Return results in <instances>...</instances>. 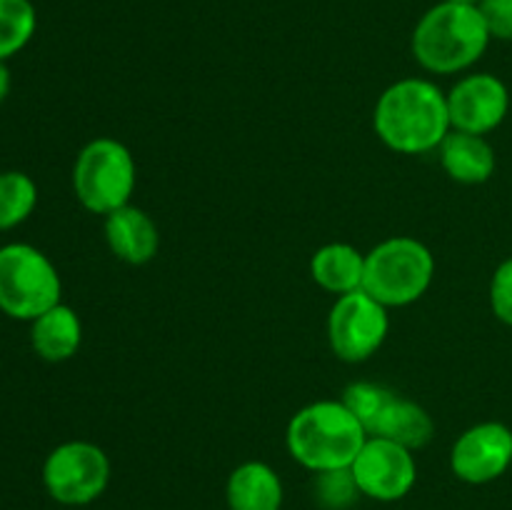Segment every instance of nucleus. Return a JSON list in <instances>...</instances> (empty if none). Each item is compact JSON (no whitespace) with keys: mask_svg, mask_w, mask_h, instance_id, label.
I'll use <instances>...</instances> for the list:
<instances>
[{"mask_svg":"<svg viewBox=\"0 0 512 510\" xmlns=\"http://www.w3.org/2000/svg\"><path fill=\"white\" fill-rule=\"evenodd\" d=\"M373 128L385 148L395 153H433L453 130L448 93L428 78L395 80L375 103Z\"/></svg>","mask_w":512,"mask_h":510,"instance_id":"nucleus-1","label":"nucleus"},{"mask_svg":"<svg viewBox=\"0 0 512 510\" xmlns=\"http://www.w3.org/2000/svg\"><path fill=\"white\" fill-rule=\"evenodd\" d=\"M490 30L478 5L440 0L425 10L410 38L415 63L433 75H455L473 68L490 45Z\"/></svg>","mask_w":512,"mask_h":510,"instance_id":"nucleus-2","label":"nucleus"},{"mask_svg":"<svg viewBox=\"0 0 512 510\" xmlns=\"http://www.w3.org/2000/svg\"><path fill=\"white\" fill-rule=\"evenodd\" d=\"M368 440L365 425L343 400H315L290 418L285 448L310 473L350 468Z\"/></svg>","mask_w":512,"mask_h":510,"instance_id":"nucleus-3","label":"nucleus"},{"mask_svg":"<svg viewBox=\"0 0 512 510\" xmlns=\"http://www.w3.org/2000/svg\"><path fill=\"white\" fill-rule=\"evenodd\" d=\"M433 278V250L410 235H393L365 253L363 290L388 310L418 303L433 285Z\"/></svg>","mask_w":512,"mask_h":510,"instance_id":"nucleus-4","label":"nucleus"},{"mask_svg":"<svg viewBox=\"0 0 512 510\" xmlns=\"http://www.w3.org/2000/svg\"><path fill=\"white\" fill-rule=\"evenodd\" d=\"M138 185V165L128 145L95 138L83 145L73 165V193L85 210L110 215L130 203Z\"/></svg>","mask_w":512,"mask_h":510,"instance_id":"nucleus-5","label":"nucleus"},{"mask_svg":"<svg viewBox=\"0 0 512 510\" xmlns=\"http://www.w3.org/2000/svg\"><path fill=\"white\" fill-rule=\"evenodd\" d=\"M63 280L53 260L28 243L0 245V313L33 323L63 303Z\"/></svg>","mask_w":512,"mask_h":510,"instance_id":"nucleus-6","label":"nucleus"},{"mask_svg":"<svg viewBox=\"0 0 512 510\" xmlns=\"http://www.w3.org/2000/svg\"><path fill=\"white\" fill-rule=\"evenodd\" d=\"M110 458L90 440H65L43 463V485L50 498L68 508L90 505L108 490Z\"/></svg>","mask_w":512,"mask_h":510,"instance_id":"nucleus-7","label":"nucleus"},{"mask_svg":"<svg viewBox=\"0 0 512 510\" xmlns=\"http://www.w3.org/2000/svg\"><path fill=\"white\" fill-rule=\"evenodd\" d=\"M388 333V308L363 288L335 298L328 313V345L340 360L365 363L383 348Z\"/></svg>","mask_w":512,"mask_h":510,"instance_id":"nucleus-8","label":"nucleus"},{"mask_svg":"<svg viewBox=\"0 0 512 510\" xmlns=\"http://www.w3.org/2000/svg\"><path fill=\"white\" fill-rule=\"evenodd\" d=\"M350 473L363 498L395 503L403 500L418 483V460L413 450L388 438L368 435L358 458L350 465Z\"/></svg>","mask_w":512,"mask_h":510,"instance_id":"nucleus-9","label":"nucleus"},{"mask_svg":"<svg viewBox=\"0 0 512 510\" xmlns=\"http://www.w3.org/2000/svg\"><path fill=\"white\" fill-rule=\"evenodd\" d=\"M512 465V430L498 420L473 425L450 448V470L468 485H488Z\"/></svg>","mask_w":512,"mask_h":510,"instance_id":"nucleus-10","label":"nucleus"},{"mask_svg":"<svg viewBox=\"0 0 512 510\" xmlns=\"http://www.w3.org/2000/svg\"><path fill=\"white\" fill-rule=\"evenodd\" d=\"M448 110L453 130L475 135L493 133L508 118V85L493 73L463 75L448 90Z\"/></svg>","mask_w":512,"mask_h":510,"instance_id":"nucleus-11","label":"nucleus"},{"mask_svg":"<svg viewBox=\"0 0 512 510\" xmlns=\"http://www.w3.org/2000/svg\"><path fill=\"white\" fill-rule=\"evenodd\" d=\"M105 243L110 253L128 265H148L160 250V230L138 205L128 203L105 215Z\"/></svg>","mask_w":512,"mask_h":510,"instance_id":"nucleus-12","label":"nucleus"},{"mask_svg":"<svg viewBox=\"0 0 512 510\" xmlns=\"http://www.w3.org/2000/svg\"><path fill=\"white\" fill-rule=\"evenodd\" d=\"M438 160L443 165L445 175L460 185H483L493 178L495 158L493 145L485 135L463 133V130H450L448 138L440 143Z\"/></svg>","mask_w":512,"mask_h":510,"instance_id":"nucleus-13","label":"nucleus"},{"mask_svg":"<svg viewBox=\"0 0 512 510\" xmlns=\"http://www.w3.org/2000/svg\"><path fill=\"white\" fill-rule=\"evenodd\" d=\"M283 498V480L263 460L240 463L225 483L228 510H283Z\"/></svg>","mask_w":512,"mask_h":510,"instance_id":"nucleus-14","label":"nucleus"},{"mask_svg":"<svg viewBox=\"0 0 512 510\" xmlns=\"http://www.w3.org/2000/svg\"><path fill=\"white\" fill-rule=\"evenodd\" d=\"M83 343V323L70 305L58 303L30 323V345L45 363H65Z\"/></svg>","mask_w":512,"mask_h":510,"instance_id":"nucleus-15","label":"nucleus"},{"mask_svg":"<svg viewBox=\"0 0 512 510\" xmlns=\"http://www.w3.org/2000/svg\"><path fill=\"white\" fill-rule=\"evenodd\" d=\"M368 435L388 438L415 453V450L425 448L433 440L435 420L420 403L393 393L385 408L380 410L378 418H375V423L370 425Z\"/></svg>","mask_w":512,"mask_h":510,"instance_id":"nucleus-16","label":"nucleus"},{"mask_svg":"<svg viewBox=\"0 0 512 510\" xmlns=\"http://www.w3.org/2000/svg\"><path fill=\"white\" fill-rule=\"evenodd\" d=\"M310 275L335 298L363 288L365 253L350 243H328L310 258Z\"/></svg>","mask_w":512,"mask_h":510,"instance_id":"nucleus-17","label":"nucleus"},{"mask_svg":"<svg viewBox=\"0 0 512 510\" xmlns=\"http://www.w3.org/2000/svg\"><path fill=\"white\" fill-rule=\"evenodd\" d=\"M38 205V185L23 170L0 173V233L23 225Z\"/></svg>","mask_w":512,"mask_h":510,"instance_id":"nucleus-18","label":"nucleus"},{"mask_svg":"<svg viewBox=\"0 0 512 510\" xmlns=\"http://www.w3.org/2000/svg\"><path fill=\"white\" fill-rule=\"evenodd\" d=\"M38 30V10L30 0H0V60L8 63Z\"/></svg>","mask_w":512,"mask_h":510,"instance_id":"nucleus-19","label":"nucleus"},{"mask_svg":"<svg viewBox=\"0 0 512 510\" xmlns=\"http://www.w3.org/2000/svg\"><path fill=\"white\" fill-rule=\"evenodd\" d=\"M313 500L323 510H348L363 498L350 468L313 473Z\"/></svg>","mask_w":512,"mask_h":510,"instance_id":"nucleus-20","label":"nucleus"},{"mask_svg":"<svg viewBox=\"0 0 512 510\" xmlns=\"http://www.w3.org/2000/svg\"><path fill=\"white\" fill-rule=\"evenodd\" d=\"M393 395V390L385 388V385L368 383V380H355L348 388L343 390V403L348 405L350 413L365 425V430H370V425L375 423V418L380 415V410L385 408L388 398Z\"/></svg>","mask_w":512,"mask_h":510,"instance_id":"nucleus-21","label":"nucleus"},{"mask_svg":"<svg viewBox=\"0 0 512 510\" xmlns=\"http://www.w3.org/2000/svg\"><path fill=\"white\" fill-rule=\"evenodd\" d=\"M488 298L495 318L512 328V258L503 260L495 268L493 278H490Z\"/></svg>","mask_w":512,"mask_h":510,"instance_id":"nucleus-22","label":"nucleus"},{"mask_svg":"<svg viewBox=\"0 0 512 510\" xmlns=\"http://www.w3.org/2000/svg\"><path fill=\"white\" fill-rule=\"evenodd\" d=\"M480 13L490 30V38L512 43V0H480Z\"/></svg>","mask_w":512,"mask_h":510,"instance_id":"nucleus-23","label":"nucleus"},{"mask_svg":"<svg viewBox=\"0 0 512 510\" xmlns=\"http://www.w3.org/2000/svg\"><path fill=\"white\" fill-rule=\"evenodd\" d=\"M10 85H13V78H10V68L5 60H0V105L5 103V98L10 95Z\"/></svg>","mask_w":512,"mask_h":510,"instance_id":"nucleus-24","label":"nucleus"},{"mask_svg":"<svg viewBox=\"0 0 512 510\" xmlns=\"http://www.w3.org/2000/svg\"><path fill=\"white\" fill-rule=\"evenodd\" d=\"M448 3H460V5H480V0H448Z\"/></svg>","mask_w":512,"mask_h":510,"instance_id":"nucleus-25","label":"nucleus"}]
</instances>
